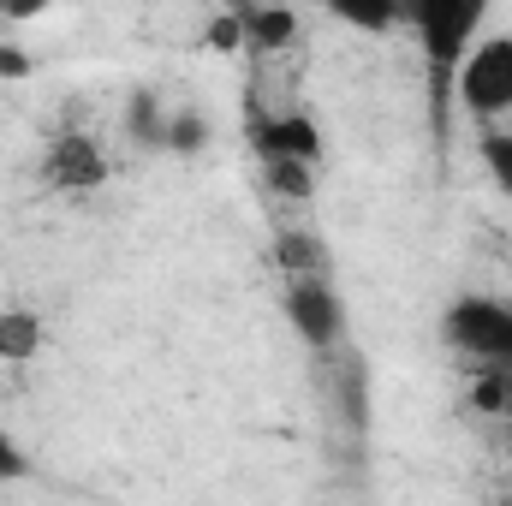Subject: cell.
Instances as JSON below:
<instances>
[{
    "label": "cell",
    "instance_id": "cell-8",
    "mask_svg": "<svg viewBox=\"0 0 512 506\" xmlns=\"http://www.w3.org/2000/svg\"><path fill=\"white\" fill-rule=\"evenodd\" d=\"M483 167L495 173V185H501V191L512 197V131L495 126L489 137H483Z\"/></svg>",
    "mask_w": 512,
    "mask_h": 506
},
{
    "label": "cell",
    "instance_id": "cell-3",
    "mask_svg": "<svg viewBox=\"0 0 512 506\" xmlns=\"http://www.w3.org/2000/svg\"><path fill=\"white\" fill-rule=\"evenodd\" d=\"M286 322L298 328V340L304 346H334L340 340V328H346V304H340V292L328 286V280H316V274H298L292 286H286Z\"/></svg>",
    "mask_w": 512,
    "mask_h": 506
},
{
    "label": "cell",
    "instance_id": "cell-5",
    "mask_svg": "<svg viewBox=\"0 0 512 506\" xmlns=\"http://www.w3.org/2000/svg\"><path fill=\"white\" fill-rule=\"evenodd\" d=\"M256 149L268 155V167H310V161L322 155V131L310 126L304 114L262 120V126H256Z\"/></svg>",
    "mask_w": 512,
    "mask_h": 506
},
{
    "label": "cell",
    "instance_id": "cell-1",
    "mask_svg": "<svg viewBox=\"0 0 512 506\" xmlns=\"http://www.w3.org/2000/svg\"><path fill=\"white\" fill-rule=\"evenodd\" d=\"M441 334L453 352H465L477 370H512V298L495 292H459L441 316Z\"/></svg>",
    "mask_w": 512,
    "mask_h": 506
},
{
    "label": "cell",
    "instance_id": "cell-9",
    "mask_svg": "<svg viewBox=\"0 0 512 506\" xmlns=\"http://www.w3.org/2000/svg\"><path fill=\"white\" fill-rule=\"evenodd\" d=\"M18 477H30V453L0 429V483H18Z\"/></svg>",
    "mask_w": 512,
    "mask_h": 506
},
{
    "label": "cell",
    "instance_id": "cell-7",
    "mask_svg": "<svg viewBox=\"0 0 512 506\" xmlns=\"http://www.w3.org/2000/svg\"><path fill=\"white\" fill-rule=\"evenodd\" d=\"M42 322L30 310H0V358H36Z\"/></svg>",
    "mask_w": 512,
    "mask_h": 506
},
{
    "label": "cell",
    "instance_id": "cell-4",
    "mask_svg": "<svg viewBox=\"0 0 512 506\" xmlns=\"http://www.w3.org/2000/svg\"><path fill=\"white\" fill-rule=\"evenodd\" d=\"M411 18H417L423 48H429L435 66H441V60L459 66V60L471 54V42H483V24H489V12H477V6H417Z\"/></svg>",
    "mask_w": 512,
    "mask_h": 506
},
{
    "label": "cell",
    "instance_id": "cell-6",
    "mask_svg": "<svg viewBox=\"0 0 512 506\" xmlns=\"http://www.w3.org/2000/svg\"><path fill=\"white\" fill-rule=\"evenodd\" d=\"M48 179L66 185V191H84V185L108 179V155H102L90 137H60V143L48 149Z\"/></svg>",
    "mask_w": 512,
    "mask_h": 506
},
{
    "label": "cell",
    "instance_id": "cell-2",
    "mask_svg": "<svg viewBox=\"0 0 512 506\" xmlns=\"http://www.w3.org/2000/svg\"><path fill=\"white\" fill-rule=\"evenodd\" d=\"M453 90H459V108L471 120L495 131L512 114V36H483L471 42V54L459 60L453 72Z\"/></svg>",
    "mask_w": 512,
    "mask_h": 506
}]
</instances>
